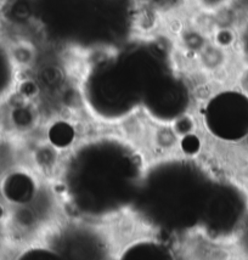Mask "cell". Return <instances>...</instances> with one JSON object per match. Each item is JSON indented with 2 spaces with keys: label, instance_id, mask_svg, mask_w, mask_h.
Wrapping results in <instances>:
<instances>
[{
  "label": "cell",
  "instance_id": "cell-1",
  "mask_svg": "<svg viewBox=\"0 0 248 260\" xmlns=\"http://www.w3.org/2000/svg\"><path fill=\"white\" fill-rule=\"evenodd\" d=\"M196 10L214 14V12L222 10L226 6L234 4L235 0H191Z\"/></svg>",
  "mask_w": 248,
  "mask_h": 260
}]
</instances>
